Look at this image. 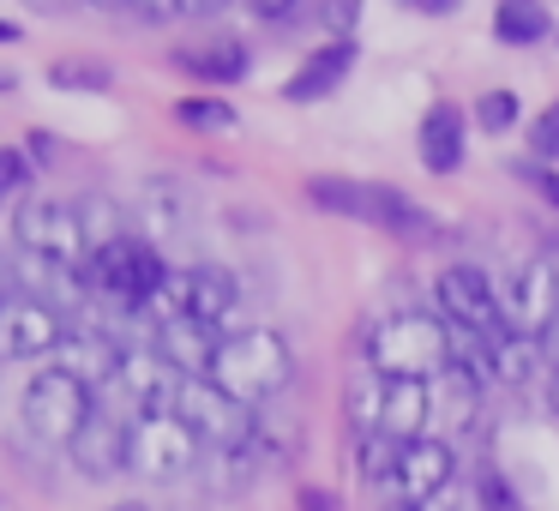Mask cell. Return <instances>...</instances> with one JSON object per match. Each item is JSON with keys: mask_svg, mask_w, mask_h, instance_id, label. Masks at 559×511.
Segmentation results:
<instances>
[{"mask_svg": "<svg viewBox=\"0 0 559 511\" xmlns=\"http://www.w3.org/2000/svg\"><path fill=\"white\" fill-rule=\"evenodd\" d=\"M109 511H151L145 499H121V506H109Z\"/></svg>", "mask_w": 559, "mask_h": 511, "instance_id": "obj_48", "label": "cell"}, {"mask_svg": "<svg viewBox=\"0 0 559 511\" xmlns=\"http://www.w3.org/2000/svg\"><path fill=\"white\" fill-rule=\"evenodd\" d=\"M67 313L37 295H7L0 301V361H43L67 343Z\"/></svg>", "mask_w": 559, "mask_h": 511, "instance_id": "obj_9", "label": "cell"}, {"mask_svg": "<svg viewBox=\"0 0 559 511\" xmlns=\"http://www.w3.org/2000/svg\"><path fill=\"white\" fill-rule=\"evenodd\" d=\"M55 355H61L55 367H67L73 379H85L91 391L115 385V379H121V367H127V349L109 337V331H97V325H73V331H67V343H61Z\"/></svg>", "mask_w": 559, "mask_h": 511, "instance_id": "obj_16", "label": "cell"}, {"mask_svg": "<svg viewBox=\"0 0 559 511\" xmlns=\"http://www.w3.org/2000/svg\"><path fill=\"white\" fill-rule=\"evenodd\" d=\"M355 55H361L355 43H319V49L295 67V79H283V103H319V97H331V91L355 73Z\"/></svg>", "mask_w": 559, "mask_h": 511, "instance_id": "obj_18", "label": "cell"}, {"mask_svg": "<svg viewBox=\"0 0 559 511\" xmlns=\"http://www.w3.org/2000/svg\"><path fill=\"white\" fill-rule=\"evenodd\" d=\"M31 175H37V163H31L25 151L0 145V193H19V187H31Z\"/></svg>", "mask_w": 559, "mask_h": 511, "instance_id": "obj_36", "label": "cell"}, {"mask_svg": "<svg viewBox=\"0 0 559 511\" xmlns=\"http://www.w3.org/2000/svg\"><path fill=\"white\" fill-rule=\"evenodd\" d=\"M367 367L379 379H427L451 367V325L439 313H385L367 331Z\"/></svg>", "mask_w": 559, "mask_h": 511, "instance_id": "obj_2", "label": "cell"}, {"mask_svg": "<svg viewBox=\"0 0 559 511\" xmlns=\"http://www.w3.org/2000/svg\"><path fill=\"white\" fill-rule=\"evenodd\" d=\"M163 511H211V494H181V499H169Z\"/></svg>", "mask_w": 559, "mask_h": 511, "instance_id": "obj_45", "label": "cell"}, {"mask_svg": "<svg viewBox=\"0 0 559 511\" xmlns=\"http://www.w3.org/2000/svg\"><path fill=\"white\" fill-rule=\"evenodd\" d=\"M163 277H169V265H163V253L145 235H121L115 247L91 253V265H85L91 301L115 307V313H145V301L163 289Z\"/></svg>", "mask_w": 559, "mask_h": 511, "instance_id": "obj_3", "label": "cell"}, {"mask_svg": "<svg viewBox=\"0 0 559 511\" xmlns=\"http://www.w3.org/2000/svg\"><path fill=\"white\" fill-rule=\"evenodd\" d=\"M133 13L145 19V25H175V19H187L181 0H133Z\"/></svg>", "mask_w": 559, "mask_h": 511, "instance_id": "obj_38", "label": "cell"}, {"mask_svg": "<svg viewBox=\"0 0 559 511\" xmlns=\"http://www.w3.org/2000/svg\"><path fill=\"white\" fill-rule=\"evenodd\" d=\"M13 85H19V79H13V73H7V67H0V91H13Z\"/></svg>", "mask_w": 559, "mask_h": 511, "instance_id": "obj_49", "label": "cell"}, {"mask_svg": "<svg viewBox=\"0 0 559 511\" xmlns=\"http://www.w3.org/2000/svg\"><path fill=\"white\" fill-rule=\"evenodd\" d=\"M175 415H181V421L193 427L211 451H241V445H253V433H259V409L235 403L229 391L211 385V379H187Z\"/></svg>", "mask_w": 559, "mask_h": 511, "instance_id": "obj_8", "label": "cell"}, {"mask_svg": "<svg viewBox=\"0 0 559 511\" xmlns=\"http://www.w3.org/2000/svg\"><path fill=\"white\" fill-rule=\"evenodd\" d=\"M547 403H554V415H559V373H547Z\"/></svg>", "mask_w": 559, "mask_h": 511, "instance_id": "obj_47", "label": "cell"}, {"mask_svg": "<svg viewBox=\"0 0 559 511\" xmlns=\"http://www.w3.org/2000/svg\"><path fill=\"white\" fill-rule=\"evenodd\" d=\"M535 367H542V337L511 325L499 343H487V379L493 385H530Z\"/></svg>", "mask_w": 559, "mask_h": 511, "instance_id": "obj_25", "label": "cell"}, {"mask_svg": "<svg viewBox=\"0 0 559 511\" xmlns=\"http://www.w3.org/2000/svg\"><path fill=\"white\" fill-rule=\"evenodd\" d=\"M554 319H559V271L547 259H530L518 271V283H511V325L542 337Z\"/></svg>", "mask_w": 559, "mask_h": 511, "instance_id": "obj_17", "label": "cell"}, {"mask_svg": "<svg viewBox=\"0 0 559 511\" xmlns=\"http://www.w3.org/2000/svg\"><path fill=\"white\" fill-rule=\"evenodd\" d=\"M241 289L223 265H187V319H205V325H223L235 313Z\"/></svg>", "mask_w": 559, "mask_h": 511, "instance_id": "obj_23", "label": "cell"}, {"mask_svg": "<svg viewBox=\"0 0 559 511\" xmlns=\"http://www.w3.org/2000/svg\"><path fill=\"white\" fill-rule=\"evenodd\" d=\"M397 463H403V439H391V433L355 439V470H361V482L391 487V482H397Z\"/></svg>", "mask_w": 559, "mask_h": 511, "instance_id": "obj_30", "label": "cell"}, {"mask_svg": "<svg viewBox=\"0 0 559 511\" xmlns=\"http://www.w3.org/2000/svg\"><path fill=\"white\" fill-rule=\"evenodd\" d=\"M385 385H391V379H379L373 367H367L361 379H349V391H343V409H349L355 439L379 433V415H385Z\"/></svg>", "mask_w": 559, "mask_h": 511, "instance_id": "obj_27", "label": "cell"}, {"mask_svg": "<svg viewBox=\"0 0 559 511\" xmlns=\"http://www.w3.org/2000/svg\"><path fill=\"white\" fill-rule=\"evenodd\" d=\"M169 67L199 85H241L253 73V49L241 37H205V43H175L169 49Z\"/></svg>", "mask_w": 559, "mask_h": 511, "instance_id": "obj_15", "label": "cell"}, {"mask_svg": "<svg viewBox=\"0 0 559 511\" xmlns=\"http://www.w3.org/2000/svg\"><path fill=\"white\" fill-rule=\"evenodd\" d=\"M433 301H439V319L475 343H499L511 331V313L499 307V289L481 265H445L433 277Z\"/></svg>", "mask_w": 559, "mask_h": 511, "instance_id": "obj_5", "label": "cell"}, {"mask_svg": "<svg viewBox=\"0 0 559 511\" xmlns=\"http://www.w3.org/2000/svg\"><path fill=\"white\" fill-rule=\"evenodd\" d=\"M289 379H295V349L283 343V331H271V325L229 331L223 349H217V367H211V385H223L235 403H247V409L271 403Z\"/></svg>", "mask_w": 559, "mask_h": 511, "instance_id": "obj_1", "label": "cell"}, {"mask_svg": "<svg viewBox=\"0 0 559 511\" xmlns=\"http://www.w3.org/2000/svg\"><path fill=\"white\" fill-rule=\"evenodd\" d=\"M13 241L19 253H37L61 271H85L91 265V241H85V223L67 199H25L13 217Z\"/></svg>", "mask_w": 559, "mask_h": 511, "instance_id": "obj_7", "label": "cell"}, {"mask_svg": "<svg viewBox=\"0 0 559 511\" xmlns=\"http://www.w3.org/2000/svg\"><path fill=\"white\" fill-rule=\"evenodd\" d=\"M367 223L373 229H385V235H397V241H433L439 235V217L427 205H415L403 187H385V181H373V205H367Z\"/></svg>", "mask_w": 559, "mask_h": 511, "instance_id": "obj_20", "label": "cell"}, {"mask_svg": "<svg viewBox=\"0 0 559 511\" xmlns=\"http://www.w3.org/2000/svg\"><path fill=\"white\" fill-rule=\"evenodd\" d=\"M91 7H133V0H91Z\"/></svg>", "mask_w": 559, "mask_h": 511, "instance_id": "obj_50", "label": "cell"}, {"mask_svg": "<svg viewBox=\"0 0 559 511\" xmlns=\"http://www.w3.org/2000/svg\"><path fill=\"white\" fill-rule=\"evenodd\" d=\"M127 415H115V409H91V421L79 427V439L67 445V457H73V470L85 475V482H109V475H121L127 470Z\"/></svg>", "mask_w": 559, "mask_h": 511, "instance_id": "obj_11", "label": "cell"}, {"mask_svg": "<svg viewBox=\"0 0 559 511\" xmlns=\"http://www.w3.org/2000/svg\"><path fill=\"white\" fill-rule=\"evenodd\" d=\"M25 157H31V163H37V169H49V163H55V157H61V145H55V139H49V133H31V139H25Z\"/></svg>", "mask_w": 559, "mask_h": 511, "instance_id": "obj_40", "label": "cell"}, {"mask_svg": "<svg viewBox=\"0 0 559 511\" xmlns=\"http://www.w3.org/2000/svg\"><path fill=\"white\" fill-rule=\"evenodd\" d=\"M451 475H457V457H451L445 439H415V445H403V463H397V482L385 487L391 506H433L439 494L451 487Z\"/></svg>", "mask_w": 559, "mask_h": 511, "instance_id": "obj_10", "label": "cell"}, {"mask_svg": "<svg viewBox=\"0 0 559 511\" xmlns=\"http://www.w3.org/2000/svg\"><path fill=\"white\" fill-rule=\"evenodd\" d=\"M427 421H433V385L427 379H391L385 385V415H379V433L403 439H427Z\"/></svg>", "mask_w": 559, "mask_h": 511, "instance_id": "obj_21", "label": "cell"}, {"mask_svg": "<svg viewBox=\"0 0 559 511\" xmlns=\"http://www.w3.org/2000/svg\"><path fill=\"white\" fill-rule=\"evenodd\" d=\"M49 85L55 91H91V97H103V91H115V67L97 61V55H61V61L49 67Z\"/></svg>", "mask_w": 559, "mask_h": 511, "instance_id": "obj_28", "label": "cell"}, {"mask_svg": "<svg viewBox=\"0 0 559 511\" xmlns=\"http://www.w3.org/2000/svg\"><path fill=\"white\" fill-rule=\"evenodd\" d=\"M415 157H421L427 175H457L463 157H469V115L457 103H433L415 127Z\"/></svg>", "mask_w": 559, "mask_h": 511, "instance_id": "obj_14", "label": "cell"}, {"mask_svg": "<svg viewBox=\"0 0 559 511\" xmlns=\"http://www.w3.org/2000/svg\"><path fill=\"white\" fill-rule=\"evenodd\" d=\"M19 37H25V31H19L13 19H0V43H19Z\"/></svg>", "mask_w": 559, "mask_h": 511, "instance_id": "obj_46", "label": "cell"}, {"mask_svg": "<svg viewBox=\"0 0 559 511\" xmlns=\"http://www.w3.org/2000/svg\"><path fill=\"white\" fill-rule=\"evenodd\" d=\"M307 205H319L325 217L367 223V205H373V181H343V175H313V181H307Z\"/></svg>", "mask_w": 559, "mask_h": 511, "instance_id": "obj_26", "label": "cell"}, {"mask_svg": "<svg viewBox=\"0 0 559 511\" xmlns=\"http://www.w3.org/2000/svg\"><path fill=\"white\" fill-rule=\"evenodd\" d=\"M151 349H157L181 379H211L223 331L205 325V319H163V325H151Z\"/></svg>", "mask_w": 559, "mask_h": 511, "instance_id": "obj_12", "label": "cell"}, {"mask_svg": "<svg viewBox=\"0 0 559 511\" xmlns=\"http://www.w3.org/2000/svg\"><path fill=\"white\" fill-rule=\"evenodd\" d=\"M493 37L506 43V49H535V43L559 37V31H554L547 0H499L493 7Z\"/></svg>", "mask_w": 559, "mask_h": 511, "instance_id": "obj_24", "label": "cell"}, {"mask_svg": "<svg viewBox=\"0 0 559 511\" xmlns=\"http://www.w3.org/2000/svg\"><path fill=\"white\" fill-rule=\"evenodd\" d=\"M247 13L265 19V25H277V19H289V13H295V0H247Z\"/></svg>", "mask_w": 559, "mask_h": 511, "instance_id": "obj_41", "label": "cell"}, {"mask_svg": "<svg viewBox=\"0 0 559 511\" xmlns=\"http://www.w3.org/2000/svg\"><path fill=\"white\" fill-rule=\"evenodd\" d=\"M415 13H427V19H451L457 13V0H409Z\"/></svg>", "mask_w": 559, "mask_h": 511, "instance_id": "obj_44", "label": "cell"}, {"mask_svg": "<svg viewBox=\"0 0 559 511\" xmlns=\"http://www.w3.org/2000/svg\"><path fill=\"white\" fill-rule=\"evenodd\" d=\"M139 223H145V241H169V235H181L187 223H193V193H187L181 181H169V175H151L145 187H139Z\"/></svg>", "mask_w": 559, "mask_h": 511, "instance_id": "obj_19", "label": "cell"}, {"mask_svg": "<svg viewBox=\"0 0 559 511\" xmlns=\"http://www.w3.org/2000/svg\"><path fill=\"white\" fill-rule=\"evenodd\" d=\"M481 506H487V511H523V499L511 494V482H506L499 470H487V475H481Z\"/></svg>", "mask_w": 559, "mask_h": 511, "instance_id": "obj_37", "label": "cell"}, {"mask_svg": "<svg viewBox=\"0 0 559 511\" xmlns=\"http://www.w3.org/2000/svg\"><path fill=\"white\" fill-rule=\"evenodd\" d=\"M223 7H229V0H181V13H187V19H217Z\"/></svg>", "mask_w": 559, "mask_h": 511, "instance_id": "obj_43", "label": "cell"}, {"mask_svg": "<svg viewBox=\"0 0 559 511\" xmlns=\"http://www.w3.org/2000/svg\"><path fill=\"white\" fill-rule=\"evenodd\" d=\"M175 121H181L187 133H229L241 115H235V103H223V97H181L175 103Z\"/></svg>", "mask_w": 559, "mask_h": 511, "instance_id": "obj_31", "label": "cell"}, {"mask_svg": "<svg viewBox=\"0 0 559 511\" xmlns=\"http://www.w3.org/2000/svg\"><path fill=\"white\" fill-rule=\"evenodd\" d=\"M205 463V439L181 415H139L127 427V470L145 482H181Z\"/></svg>", "mask_w": 559, "mask_h": 511, "instance_id": "obj_6", "label": "cell"}, {"mask_svg": "<svg viewBox=\"0 0 559 511\" xmlns=\"http://www.w3.org/2000/svg\"><path fill=\"white\" fill-rule=\"evenodd\" d=\"M530 157H535V163L559 157V97H554V103H547V109L530 121Z\"/></svg>", "mask_w": 559, "mask_h": 511, "instance_id": "obj_33", "label": "cell"}, {"mask_svg": "<svg viewBox=\"0 0 559 511\" xmlns=\"http://www.w3.org/2000/svg\"><path fill=\"white\" fill-rule=\"evenodd\" d=\"M91 409H97V391H91L85 379H73L67 367H43L25 385V403H19L25 433H37L43 445H61V451L79 439V427L91 421Z\"/></svg>", "mask_w": 559, "mask_h": 511, "instance_id": "obj_4", "label": "cell"}, {"mask_svg": "<svg viewBox=\"0 0 559 511\" xmlns=\"http://www.w3.org/2000/svg\"><path fill=\"white\" fill-rule=\"evenodd\" d=\"M73 211H79V223H85L91 253H103V247H115L121 235H133V229L121 223V205H115L109 193H85V199H73Z\"/></svg>", "mask_w": 559, "mask_h": 511, "instance_id": "obj_29", "label": "cell"}, {"mask_svg": "<svg viewBox=\"0 0 559 511\" xmlns=\"http://www.w3.org/2000/svg\"><path fill=\"white\" fill-rule=\"evenodd\" d=\"M295 506H301V511H343V499L331 494V487H313V482H307L301 494H295Z\"/></svg>", "mask_w": 559, "mask_h": 511, "instance_id": "obj_39", "label": "cell"}, {"mask_svg": "<svg viewBox=\"0 0 559 511\" xmlns=\"http://www.w3.org/2000/svg\"><path fill=\"white\" fill-rule=\"evenodd\" d=\"M469 121L481 127V133H511V127L523 121V103H518V91H506V85H493V91H481L475 97V109H469Z\"/></svg>", "mask_w": 559, "mask_h": 511, "instance_id": "obj_32", "label": "cell"}, {"mask_svg": "<svg viewBox=\"0 0 559 511\" xmlns=\"http://www.w3.org/2000/svg\"><path fill=\"white\" fill-rule=\"evenodd\" d=\"M355 19H361V0H319V25L331 31V43H355Z\"/></svg>", "mask_w": 559, "mask_h": 511, "instance_id": "obj_34", "label": "cell"}, {"mask_svg": "<svg viewBox=\"0 0 559 511\" xmlns=\"http://www.w3.org/2000/svg\"><path fill=\"white\" fill-rule=\"evenodd\" d=\"M0 301H7V295H0Z\"/></svg>", "mask_w": 559, "mask_h": 511, "instance_id": "obj_51", "label": "cell"}, {"mask_svg": "<svg viewBox=\"0 0 559 511\" xmlns=\"http://www.w3.org/2000/svg\"><path fill=\"white\" fill-rule=\"evenodd\" d=\"M481 385L487 379H475L463 361H451L445 373L433 379V415L445 421V433H469L475 415H481Z\"/></svg>", "mask_w": 559, "mask_h": 511, "instance_id": "obj_22", "label": "cell"}, {"mask_svg": "<svg viewBox=\"0 0 559 511\" xmlns=\"http://www.w3.org/2000/svg\"><path fill=\"white\" fill-rule=\"evenodd\" d=\"M542 367H547V373H559V319L542 331Z\"/></svg>", "mask_w": 559, "mask_h": 511, "instance_id": "obj_42", "label": "cell"}, {"mask_svg": "<svg viewBox=\"0 0 559 511\" xmlns=\"http://www.w3.org/2000/svg\"><path fill=\"white\" fill-rule=\"evenodd\" d=\"M511 175H518L523 187H535V193H542V205L559 211V169H547V163H535V157H518V163H511Z\"/></svg>", "mask_w": 559, "mask_h": 511, "instance_id": "obj_35", "label": "cell"}, {"mask_svg": "<svg viewBox=\"0 0 559 511\" xmlns=\"http://www.w3.org/2000/svg\"><path fill=\"white\" fill-rule=\"evenodd\" d=\"M115 385L133 397V421H139V415H175L187 379L175 373L157 349H127V367H121V379H115Z\"/></svg>", "mask_w": 559, "mask_h": 511, "instance_id": "obj_13", "label": "cell"}]
</instances>
